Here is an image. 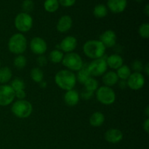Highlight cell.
Wrapping results in <instances>:
<instances>
[{"label":"cell","instance_id":"obj_1","mask_svg":"<svg viewBox=\"0 0 149 149\" xmlns=\"http://www.w3.org/2000/svg\"><path fill=\"white\" fill-rule=\"evenodd\" d=\"M76 74L68 69L61 70L55 76V82L59 88L68 91L74 88L77 84Z\"/></svg>","mask_w":149,"mask_h":149},{"label":"cell","instance_id":"obj_2","mask_svg":"<svg viewBox=\"0 0 149 149\" xmlns=\"http://www.w3.org/2000/svg\"><path fill=\"white\" fill-rule=\"evenodd\" d=\"M106 47L100 40H89L83 45V52L87 58L95 60L104 56Z\"/></svg>","mask_w":149,"mask_h":149},{"label":"cell","instance_id":"obj_3","mask_svg":"<svg viewBox=\"0 0 149 149\" xmlns=\"http://www.w3.org/2000/svg\"><path fill=\"white\" fill-rule=\"evenodd\" d=\"M8 49L15 55H22L27 49V39L21 33H16L8 41Z\"/></svg>","mask_w":149,"mask_h":149},{"label":"cell","instance_id":"obj_4","mask_svg":"<svg viewBox=\"0 0 149 149\" xmlns=\"http://www.w3.org/2000/svg\"><path fill=\"white\" fill-rule=\"evenodd\" d=\"M12 113L17 118L26 119L29 117L33 111L31 103L26 100H17L14 102L11 107Z\"/></svg>","mask_w":149,"mask_h":149},{"label":"cell","instance_id":"obj_5","mask_svg":"<svg viewBox=\"0 0 149 149\" xmlns=\"http://www.w3.org/2000/svg\"><path fill=\"white\" fill-rule=\"evenodd\" d=\"M62 63L71 71H79L84 65V62L81 56L74 52L66 53V55H64Z\"/></svg>","mask_w":149,"mask_h":149},{"label":"cell","instance_id":"obj_6","mask_svg":"<svg viewBox=\"0 0 149 149\" xmlns=\"http://www.w3.org/2000/svg\"><path fill=\"white\" fill-rule=\"evenodd\" d=\"M96 97L100 103L109 106L113 104L116 100V93L111 87L102 86L96 90Z\"/></svg>","mask_w":149,"mask_h":149},{"label":"cell","instance_id":"obj_7","mask_svg":"<svg viewBox=\"0 0 149 149\" xmlns=\"http://www.w3.org/2000/svg\"><path fill=\"white\" fill-rule=\"evenodd\" d=\"M15 26L21 33L29 31L33 26V18L29 13H19L15 18Z\"/></svg>","mask_w":149,"mask_h":149},{"label":"cell","instance_id":"obj_8","mask_svg":"<svg viewBox=\"0 0 149 149\" xmlns=\"http://www.w3.org/2000/svg\"><path fill=\"white\" fill-rule=\"evenodd\" d=\"M87 68L90 76L94 77L103 76L106 72L108 68L106 58H103V57L101 58L93 60L91 63H88Z\"/></svg>","mask_w":149,"mask_h":149},{"label":"cell","instance_id":"obj_9","mask_svg":"<svg viewBox=\"0 0 149 149\" xmlns=\"http://www.w3.org/2000/svg\"><path fill=\"white\" fill-rule=\"evenodd\" d=\"M15 91L9 84L0 85V106H7L13 102Z\"/></svg>","mask_w":149,"mask_h":149},{"label":"cell","instance_id":"obj_10","mask_svg":"<svg viewBox=\"0 0 149 149\" xmlns=\"http://www.w3.org/2000/svg\"><path fill=\"white\" fill-rule=\"evenodd\" d=\"M145 84V77L141 73L134 72L131 74L127 80V85L133 90H139Z\"/></svg>","mask_w":149,"mask_h":149},{"label":"cell","instance_id":"obj_11","mask_svg":"<svg viewBox=\"0 0 149 149\" xmlns=\"http://www.w3.org/2000/svg\"><path fill=\"white\" fill-rule=\"evenodd\" d=\"M30 49L35 55H42L47 49V45L45 39L39 36H36L31 40Z\"/></svg>","mask_w":149,"mask_h":149},{"label":"cell","instance_id":"obj_12","mask_svg":"<svg viewBox=\"0 0 149 149\" xmlns=\"http://www.w3.org/2000/svg\"><path fill=\"white\" fill-rule=\"evenodd\" d=\"M59 46L60 49L63 52L66 53L74 52L77 46V38L73 36H66L61 41Z\"/></svg>","mask_w":149,"mask_h":149},{"label":"cell","instance_id":"obj_13","mask_svg":"<svg viewBox=\"0 0 149 149\" xmlns=\"http://www.w3.org/2000/svg\"><path fill=\"white\" fill-rule=\"evenodd\" d=\"M116 34L113 31L107 30L103 32L100 36V41L106 47H113L116 43Z\"/></svg>","mask_w":149,"mask_h":149},{"label":"cell","instance_id":"obj_14","mask_svg":"<svg viewBox=\"0 0 149 149\" xmlns=\"http://www.w3.org/2000/svg\"><path fill=\"white\" fill-rule=\"evenodd\" d=\"M105 139L110 143H118L123 138V133L118 129H110L105 133Z\"/></svg>","mask_w":149,"mask_h":149},{"label":"cell","instance_id":"obj_15","mask_svg":"<svg viewBox=\"0 0 149 149\" xmlns=\"http://www.w3.org/2000/svg\"><path fill=\"white\" fill-rule=\"evenodd\" d=\"M73 25L72 18L69 15H63L60 17L56 25V29L61 33H65L71 29Z\"/></svg>","mask_w":149,"mask_h":149},{"label":"cell","instance_id":"obj_16","mask_svg":"<svg viewBox=\"0 0 149 149\" xmlns=\"http://www.w3.org/2000/svg\"><path fill=\"white\" fill-rule=\"evenodd\" d=\"M108 7L113 13H122L127 4V0H108Z\"/></svg>","mask_w":149,"mask_h":149},{"label":"cell","instance_id":"obj_17","mask_svg":"<svg viewBox=\"0 0 149 149\" xmlns=\"http://www.w3.org/2000/svg\"><path fill=\"white\" fill-rule=\"evenodd\" d=\"M79 101V94L74 89L68 90L64 95V102L68 106H75Z\"/></svg>","mask_w":149,"mask_h":149},{"label":"cell","instance_id":"obj_18","mask_svg":"<svg viewBox=\"0 0 149 149\" xmlns=\"http://www.w3.org/2000/svg\"><path fill=\"white\" fill-rule=\"evenodd\" d=\"M106 63L108 67L111 69H116L120 68L123 65V58L119 54H112L109 55L107 58H106Z\"/></svg>","mask_w":149,"mask_h":149},{"label":"cell","instance_id":"obj_19","mask_svg":"<svg viewBox=\"0 0 149 149\" xmlns=\"http://www.w3.org/2000/svg\"><path fill=\"white\" fill-rule=\"evenodd\" d=\"M119 79L118 78L117 74L113 71H109L106 72L103 75V78H102L103 84H105L104 86L110 87L117 84Z\"/></svg>","mask_w":149,"mask_h":149},{"label":"cell","instance_id":"obj_20","mask_svg":"<svg viewBox=\"0 0 149 149\" xmlns=\"http://www.w3.org/2000/svg\"><path fill=\"white\" fill-rule=\"evenodd\" d=\"M90 125L95 127H100L105 122V116L103 113L100 111H96L93 113L90 117Z\"/></svg>","mask_w":149,"mask_h":149},{"label":"cell","instance_id":"obj_21","mask_svg":"<svg viewBox=\"0 0 149 149\" xmlns=\"http://www.w3.org/2000/svg\"><path fill=\"white\" fill-rule=\"evenodd\" d=\"M87 65H88V63L84 64L83 65L82 68L79 70V71H77V74L76 75V77H77V81H79L81 84H84L85 83V81L90 78L91 76H90V72L88 71V68H87Z\"/></svg>","mask_w":149,"mask_h":149},{"label":"cell","instance_id":"obj_22","mask_svg":"<svg viewBox=\"0 0 149 149\" xmlns=\"http://www.w3.org/2000/svg\"><path fill=\"white\" fill-rule=\"evenodd\" d=\"M13 72L9 67L4 66L0 68V84H6L11 80Z\"/></svg>","mask_w":149,"mask_h":149},{"label":"cell","instance_id":"obj_23","mask_svg":"<svg viewBox=\"0 0 149 149\" xmlns=\"http://www.w3.org/2000/svg\"><path fill=\"white\" fill-rule=\"evenodd\" d=\"M116 74L118 76V78L120 79L121 80H127L130 76L132 74L131 68L127 65H122L120 68H119L116 71Z\"/></svg>","mask_w":149,"mask_h":149},{"label":"cell","instance_id":"obj_24","mask_svg":"<svg viewBox=\"0 0 149 149\" xmlns=\"http://www.w3.org/2000/svg\"><path fill=\"white\" fill-rule=\"evenodd\" d=\"M30 76L31 79L34 82L38 83V84H39L44 79V72L39 67H35V68H32L31 70Z\"/></svg>","mask_w":149,"mask_h":149},{"label":"cell","instance_id":"obj_25","mask_svg":"<svg viewBox=\"0 0 149 149\" xmlns=\"http://www.w3.org/2000/svg\"><path fill=\"white\" fill-rule=\"evenodd\" d=\"M63 56V52L61 49H55L50 52L49 55V59L52 63L57 64L62 62Z\"/></svg>","mask_w":149,"mask_h":149},{"label":"cell","instance_id":"obj_26","mask_svg":"<svg viewBox=\"0 0 149 149\" xmlns=\"http://www.w3.org/2000/svg\"><path fill=\"white\" fill-rule=\"evenodd\" d=\"M93 14L97 18H103L108 14V9L104 4H97L93 10Z\"/></svg>","mask_w":149,"mask_h":149},{"label":"cell","instance_id":"obj_27","mask_svg":"<svg viewBox=\"0 0 149 149\" xmlns=\"http://www.w3.org/2000/svg\"><path fill=\"white\" fill-rule=\"evenodd\" d=\"M44 7L48 13H55L59 7V2L58 0H46L44 4Z\"/></svg>","mask_w":149,"mask_h":149},{"label":"cell","instance_id":"obj_28","mask_svg":"<svg viewBox=\"0 0 149 149\" xmlns=\"http://www.w3.org/2000/svg\"><path fill=\"white\" fill-rule=\"evenodd\" d=\"M84 88L85 90H89L90 92H93L94 93L95 91L97 90L98 88V81L95 79L93 77H90L87 81H85V83L84 84Z\"/></svg>","mask_w":149,"mask_h":149},{"label":"cell","instance_id":"obj_29","mask_svg":"<svg viewBox=\"0 0 149 149\" xmlns=\"http://www.w3.org/2000/svg\"><path fill=\"white\" fill-rule=\"evenodd\" d=\"M26 63H27V60L26 57L23 55H18L15 58L13 61V65L18 70L23 69L26 67Z\"/></svg>","mask_w":149,"mask_h":149},{"label":"cell","instance_id":"obj_30","mask_svg":"<svg viewBox=\"0 0 149 149\" xmlns=\"http://www.w3.org/2000/svg\"><path fill=\"white\" fill-rule=\"evenodd\" d=\"M12 88L13 89L15 92L17 91V90H25V87H26V84H25L24 81H23L22 79L20 78H15L11 81V84H10Z\"/></svg>","mask_w":149,"mask_h":149},{"label":"cell","instance_id":"obj_31","mask_svg":"<svg viewBox=\"0 0 149 149\" xmlns=\"http://www.w3.org/2000/svg\"><path fill=\"white\" fill-rule=\"evenodd\" d=\"M139 35L143 39H148L149 37V24L148 23H143L138 29Z\"/></svg>","mask_w":149,"mask_h":149},{"label":"cell","instance_id":"obj_32","mask_svg":"<svg viewBox=\"0 0 149 149\" xmlns=\"http://www.w3.org/2000/svg\"><path fill=\"white\" fill-rule=\"evenodd\" d=\"M22 8H23L24 13H30L34 8V3L32 0H24L22 4Z\"/></svg>","mask_w":149,"mask_h":149},{"label":"cell","instance_id":"obj_33","mask_svg":"<svg viewBox=\"0 0 149 149\" xmlns=\"http://www.w3.org/2000/svg\"><path fill=\"white\" fill-rule=\"evenodd\" d=\"M132 65V69L133 70L134 72H138V73H141V71L143 70V64L139 60H135L131 64Z\"/></svg>","mask_w":149,"mask_h":149},{"label":"cell","instance_id":"obj_34","mask_svg":"<svg viewBox=\"0 0 149 149\" xmlns=\"http://www.w3.org/2000/svg\"><path fill=\"white\" fill-rule=\"evenodd\" d=\"M36 63L39 66L44 67L47 64V59L45 55H39V57L36 58Z\"/></svg>","mask_w":149,"mask_h":149},{"label":"cell","instance_id":"obj_35","mask_svg":"<svg viewBox=\"0 0 149 149\" xmlns=\"http://www.w3.org/2000/svg\"><path fill=\"white\" fill-rule=\"evenodd\" d=\"M93 94H94V93H93V92H90V91H89V90H87L84 89V90H82V91H81V98H83L84 100H90V99L93 97Z\"/></svg>","mask_w":149,"mask_h":149},{"label":"cell","instance_id":"obj_36","mask_svg":"<svg viewBox=\"0 0 149 149\" xmlns=\"http://www.w3.org/2000/svg\"><path fill=\"white\" fill-rule=\"evenodd\" d=\"M15 97L17 100H25V97H26V93L25 90H20L15 92Z\"/></svg>","mask_w":149,"mask_h":149},{"label":"cell","instance_id":"obj_37","mask_svg":"<svg viewBox=\"0 0 149 149\" xmlns=\"http://www.w3.org/2000/svg\"><path fill=\"white\" fill-rule=\"evenodd\" d=\"M58 1L59 4H61V5L65 7H71L76 2V0H58Z\"/></svg>","mask_w":149,"mask_h":149},{"label":"cell","instance_id":"obj_38","mask_svg":"<svg viewBox=\"0 0 149 149\" xmlns=\"http://www.w3.org/2000/svg\"><path fill=\"white\" fill-rule=\"evenodd\" d=\"M143 130L146 131V133H148L149 132V119L147 118L145 120V122H143Z\"/></svg>","mask_w":149,"mask_h":149},{"label":"cell","instance_id":"obj_39","mask_svg":"<svg viewBox=\"0 0 149 149\" xmlns=\"http://www.w3.org/2000/svg\"><path fill=\"white\" fill-rule=\"evenodd\" d=\"M118 82H119V88L125 89L126 88V87H127V81H125V80H121L120 81H119Z\"/></svg>","mask_w":149,"mask_h":149},{"label":"cell","instance_id":"obj_40","mask_svg":"<svg viewBox=\"0 0 149 149\" xmlns=\"http://www.w3.org/2000/svg\"><path fill=\"white\" fill-rule=\"evenodd\" d=\"M143 70L144 71H145L146 74L147 76H148L149 75V64L148 63H146V65L143 67Z\"/></svg>","mask_w":149,"mask_h":149},{"label":"cell","instance_id":"obj_41","mask_svg":"<svg viewBox=\"0 0 149 149\" xmlns=\"http://www.w3.org/2000/svg\"><path fill=\"white\" fill-rule=\"evenodd\" d=\"M144 13H145L146 15V16H149V5L148 4L146 5L145 8H144Z\"/></svg>","mask_w":149,"mask_h":149},{"label":"cell","instance_id":"obj_42","mask_svg":"<svg viewBox=\"0 0 149 149\" xmlns=\"http://www.w3.org/2000/svg\"><path fill=\"white\" fill-rule=\"evenodd\" d=\"M39 85H40V87H42V88H45V87H47V84L46 81H42L39 83Z\"/></svg>","mask_w":149,"mask_h":149},{"label":"cell","instance_id":"obj_43","mask_svg":"<svg viewBox=\"0 0 149 149\" xmlns=\"http://www.w3.org/2000/svg\"><path fill=\"white\" fill-rule=\"evenodd\" d=\"M146 116L148 118L149 116V106H147L146 109Z\"/></svg>","mask_w":149,"mask_h":149},{"label":"cell","instance_id":"obj_44","mask_svg":"<svg viewBox=\"0 0 149 149\" xmlns=\"http://www.w3.org/2000/svg\"><path fill=\"white\" fill-rule=\"evenodd\" d=\"M135 1H136L137 2H141V1H142L143 0H135Z\"/></svg>","mask_w":149,"mask_h":149},{"label":"cell","instance_id":"obj_45","mask_svg":"<svg viewBox=\"0 0 149 149\" xmlns=\"http://www.w3.org/2000/svg\"><path fill=\"white\" fill-rule=\"evenodd\" d=\"M0 68H1V62H0Z\"/></svg>","mask_w":149,"mask_h":149}]
</instances>
